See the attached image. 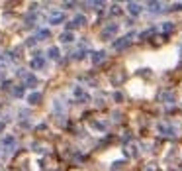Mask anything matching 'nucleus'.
Masks as SVG:
<instances>
[{
  "label": "nucleus",
  "mask_w": 182,
  "mask_h": 171,
  "mask_svg": "<svg viewBox=\"0 0 182 171\" xmlns=\"http://www.w3.org/2000/svg\"><path fill=\"white\" fill-rule=\"evenodd\" d=\"M35 83H37V79L34 77V75H26V85L31 87V85H35Z\"/></svg>",
  "instance_id": "9b49d317"
},
{
  "label": "nucleus",
  "mask_w": 182,
  "mask_h": 171,
  "mask_svg": "<svg viewBox=\"0 0 182 171\" xmlns=\"http://www.w3.org/2000/svg\"><path fill=\"white\" fill-rule=\"evenodd\" d=\"M84 24H86V18H84V16H77V18L69 24V28H77V26H84Z\"/></svg>",
  "instance_id": "7ed1b4c3"
},
{
  "label": "nucleus",
  "mask_w": 182,
  "mask_h": 171,
  "mask_svg": "<svg viewBox=\"0 0 182 171\" xmlns=\"http://www.w3.org/2000/svg\"><path fill=\"white\" fill-rule=\"evenodd\" d=\"M43 63H45V59L41 55H35V59L31 61V69H39V67H43Z\"/></svg>",
  "instance_id": "20e7f679"
},
{
  "label": "nucleus",
  "mask_w": 182,
  "mask_h": 171,
  "mask_svg": "<svg viewBox=\"0 0 182 171\" xmlns=\"http://www.w3.org/2000/svg\"><path fill=\"white\" fill-rule=\"evenodd\" d=\"M127 10H129V14L137 16V14H141V4H137V2H129V4H127Z\"/></svg>",
  "instance_id": "f257e3e1"
},
{
  "label": "nucleus",
  "mask_w": 182,
  "mask_h": 171,
  "mask_svg": "<svg viewBox=\"0 0 182 171\" xmlns=\"http://www.w3.org/2000/svg\"><path fill=\"white\" fill-rule=\"evenodd\" d=\"M129 45V37H121L120 41H114V49H124Z\"/></svg>",
  "instance_id": "f03ea898"
},
{
  "label": "nucleus",
  "mask_w": 182,
  "mask_h": 171,
  "mask_svg": "<svg viewBox=\"0 0 182 171\" xmlns=\"http://www.w3.org/2000/svg\"><path fill=\"white\" fill-rule=\"evenodd\" d=\"M73 34H71V31H65V34H61V41H63V44H69V41H73Z\"/></svg>",
  "instance_id": "6e6552de"
},
{
  "label": "nucleus",
  "mask_w": 182,
  "mask_h": 171,
  "mask_svg": "<svg viewBox=\"0 0 182 171\" xmlns=\"http://www.w3.org/2000/svg\"><path fill=\"white\" fill-rule=\"evenodd\" d=\"M74 97H78V98H86V94H84V90L82 89H74Z\"/></svg>",
  "instance_id": "ddd939ff"
},
{
  "label": "nucleus",
  "mask_w": 182,
  "mask_h": 171,
  "mask_svg": "<svg viewBox=\"0 0 182 171\" xmlns=\"http://www.w3.org/2000/svg\"><path fill=\"white\" fill-rule=\"evenodd\" d=\"M47 55H49L51 59H57V57H59V49H57V47H51V49L47 51Z\"/></svg>",
  "instance_id": "9d476101"
},
{
  "label": "nucleus",
  "mask_w": 182,
  "mask_h": 171,
  "mask_svg": "<svg viewBox=\"0 0 182 171\" xmlns=\"http://www.w3.org/2000/svg\"><path fill=\"white\" fill-rule=\"evenodd\" d=\"M170 30H172V26H170V22H167L164 24V31H170Z\"/></svg>",
  "instance_id": "2eb2a0df"
},
{
  "label": "nucleus",
  "mask_w": 182,
  "mask_h": 171,
  "mask_svg": "<svg viewBox=\"0 0 182 171\" xmlns=\"http://www.w3.org/2000/svg\"><path fill=\"white\" fill-rule=\"evenodd\" d=\"M22 93H24V90H22V87H18V89H14V94H16V97H22Z\"/></svg>",
  "instance_id": "4468645a"
},
{
  "label": "nucleus",
  "mask_w": 182,
  "mask_h": 171,
  "mask_svg": "<svg viewBox=\"0 0 182 171\" xmlns=\"http://www.w3.org/2000/svg\"><path fill=\"white\" fill-rule=\"evenodd\" d=\"M104 57H106L104 51H96L94 55H92V61H94V63H100V61H104Z\"/></svg>",
  "instance_id": "423d86ee"
},
{
  "label": "nucleus",
  "mask_w": 182,
  "mask_h": 171,
  "mask_svg": "<svg viewBox=\"0 0 182 171\" xmlns=\"http://www.w3.org/2000/svg\"><path fill=\"white\" fill-rule=\"evenodd\" d=\"M63 20V14H53L51 16V24H59Z\"/></svg>",
  "instance_id": "f8f14e48"
},
{
  "label": "nucleus",
  "mask_w": 182,
  "mask_h": 171,
  "mask_svg": "<svg viewBox=\"0 0 182 171\" xmlns=\"http://www.w3.org/2000/svg\"><path fill=\"white\" fill-rule=\"evenodd\" d=\"M159 132H163L164 136H172V134H174L172 128H168V126H164V124H163V126H159Z\"/></svg>",
  "instance_id": "0eeeda50"
},
{
  "label": "nucleus",
  "mask_w": 182,
  "mask_h": 171,
  "mask_svg": "<svg viewBox=\"0 0 182 171\" xmlns=\"http://www.w3.org/2000/svg\"><path fill=\"white\" fill-rule=\"evenodd\" d=\"M145 171H157V167H155V165H149V167H147Z\"/></svg>",
  "instance_id": "dca6fc26"
},
{
  "label": "nucleus",
  "mask_w": 182,
  "mask_h": 171,
  "mask_svg": "<svg viewBox=\"0 0 182 171\" xmlns=\"http://www.w3.org/2000/svg\"><path fill=\"white\" fill-rule=\"evenodd\" d=\"M0 77H2V71H0Z\"/></svg>",
  "instance_id": "f3484780"
},
{
  "label": "nucleus",
  "mask_w": 182,
  "mask_h": 171,
  "mask_svg": "<svg viewBox=\"0 0 182 171\" xmlns=\"http://www.w3.org/2000/svg\"><path fill=\"white\" fill-rule=\"evenodd\" d=\"M116 31H117V26H116V24H112V26H106V28H104L102 35H104V37H108V35H112V34H116Z\"/></svg>",
  "instance_id": "39448f33"
},
{
  "label": "nucleus",
  "mask_w": 182,
  "mask_h": 171,
  "mask_svg": "<svg viewBox=\"0 0 182 171\" xmlns=\"http://www.w3.org/2000/svg\"><path fill=\"white\" fill-rule=\"evenodd\" d=\"M28 100H30L31 104H37V102L41 100V94H39V93H34V94H30V97H28Z\"/></svg>",
  "instance_id": "1a4fd4ad"
}]
</instances>
